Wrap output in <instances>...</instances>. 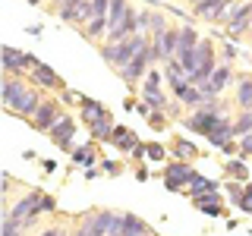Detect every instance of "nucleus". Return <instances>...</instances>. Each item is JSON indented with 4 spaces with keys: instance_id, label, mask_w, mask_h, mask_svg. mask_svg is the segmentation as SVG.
Wrapping results in <instances>:
<instances>
[{
    "instance_id": "nucleus-23",
    "label": "nucleus",
    "mask_w": 252,
    "mask_h": 236,
    "mask_svg": "<svg viewBox=\"0 0 252 236\" xmlns=\"http://www.w3.org/2000/svg\"><path fill=\"white\" fill-rule=\"evenodd\" d=\"M123 224H126V233H148V227L136 214H123Z\"/></svg>"
},
{
    "instance_id": "nucleus-10",
    "label": "nucleus",
    "mask_w": 252,
    "mask_h": 236,
    "mask_svg": "<svg viewBox=\"0 0 252 236\" xmlns=\"http://www.w3.org/2000/svg\"><path fill=\"white\" fill-rule=\"evenodd\" d=\"M114 217L117 214H110V211H94V214L85 217V236H107L110 233V227H114Z\"/></svg>"
},
{
    "instance_id": "nucleus-21",
    "label": "nucleus",
    "mask_w": 252,
    "mask_h": 236,
    "mask_svg": "<svg viewBox=\"0 0 252 236\" xmlns=\"http://www.w3.org/2000/svg\"><path fill=\"white\" fill-rule=\"evenodd\" d=\"M173 154H177V161H192V157H195V145H192V142L177 139V142H173Z\"/></svg>"
},
{
    "instance_id": "nucleus-4",
    "label": "nucleus",
    "mask_w": 252,
    "mask_h": 236,
    "mask_svg": "<svg viewBox=\"0 0 252 236\" xmlns=\"http://www.w3.org/2000/svg\"><path fill=\"white\" fill-rule=\"evenodd\" d=\"M35 66H38V60L32 57V54L16 51V47H10V44L3 47V73H6V76H26V73H32Z\"/></svg>"
},
{
    "instance_id": "nucleus-20",
    "label": "nucleus",
    "mask_w": 252,
    "mask_h": 236,
    "mask_svg": "<svg viewBox=\"0 0 252 236\" xmlns=\"http://www.w3.org/2000/svg\"><path fill=\"white\" fill-rule=\"evenodd\" d=\"M189 186H192V189H189V195H192V199H195V195H205V192H218V186L211 183V179L199 177V173H195V179H192Z\"/></svg>"
},
{
    "instance_id": "nucleus-18",
    "label": "nucleus",
    "mask_w": 252,
    "mask_h": 236,
    "mask_svg": "<svg viewBox=\"0 0 252 236\" xmlns=\"http://www.w3.org/2000/svg\"><path fill=\"white\" fill-rule=\"evenodd\" d=\"M236 104L243 110H252V79H240V85H236Z\"/></svg>"
},
{
    "instance_id": "nucleus-31",
    "label": "nucleus",
    "mask_w": 252,
    "mask_h": 236,
    "mask_svg": "<svg viewBox=\"0 0 252 236\" xmlns=\"http://www.w3.org/2000/svg\"><path fill=\"white\" fill-rule=\"evenodd\" d=\"M142 236H158V233H155V230H152V233H142Z\"/></svg>"
},
{
    "instance_id": "nucleus-15",
    "label": "nucleus",
    "mask_w": 252,
    "mask_h": 236,
    "mask_svg": "<svg viewBox=\"0 0 252 236\" xmlns=\"http://www.w3.org/2000/svg\"><path fill=\"white\" fill-rule=\"evenodd\" d=\"M110 142H114V145L120 148V151H132V148L139 145V142H136V132H132V129H126V126H117V129H114V136H110Z\"/></svg>"
},
{
    "instance_id": "nucleus-3",
    "label": "nucleus",
    "mask_w": 252,
    "mask_h": 236,
    "mask_svg": "<svg viewBox=\"0 0 252 236\" xmlns=\"http://www.w3.org/2000/svg\"><path fill=\"white\" fill-rule=\"evenodd\" d=\"M152 63H155V51H152V44H145V47L136 54V57H132V60L120 69V79H123V82H129V85L139 82V79L148 76V66H152Z\"/></svg>"
},
{
    "instance_id": "nucleus-22",
    "label": "nucleus",
    "mask_w": 252,
    "mask_h": 236,
    "mask_svg": "<svg viewBox=\"0 0 252 236\" xmlns=\"http://www.w3.org/2000/svg\"><path fill=\"white\" fill-rule=\"evenodd\" d=\"M22 233H26V224H22V220L3 217V233H0V236H22Z\"/></svg>"
},
{
    "instance_id": "nucleus-1",
    "label": "nucleus",
    "mask_w": 252,
    "mask_h": 236,
    "mask_svg": "<svg viewBox=\"0 0 252 236\" xmlns=\"http://www.w3.org/2000/svg\"><path fill=\"white\" fill-rule=\"evenodd\" d=\"M145 44H148L145 35H132V38H126V41H117V44H107V41H104V44H101V57L107 60L110 69H117V73H120V69H123L132 57H136V54H139Z\"/></svg>"
},
{
    "instance_id": "nucleus-14",
    "label": "nucleus",
    "mask_w": 252,
    "mask_h": 236,
    "mask_svg": "<svg viewBox=\"0 0 252 236\" xmlns=\"http://www.w3.org/2000/svg\"><path fill=\"white\" fill-rule=\"evenodd\" d=\"M195 208L205 211V214H211V217H218V214H224V205H220V195L218 192H205V195H195Z\"/></svg>"
},
{
    "instance_id": "nucleus-9",
    "label": "nucleus",
    "mask_w": 252,
    "mask_h": 236,
    "mask_svg": "<svg viewBox=\"0 0 252 236\" xmlns=\"http://www.w3.org/2000/svg\"><path fill=\"white\" fill-rule=\"evenodd\" d=\"M38 107H41V98L35 94V88H29V85H26V88L16 94V101L6 110H13V114H19V117H35Z\"/></svg>"
},
{
    "instance_id": "nucleus-24",
    "label": "nucleus",
    "mask_w": 252,
    "mask_h": 236,
    "mask_svg": "<svg viewBox=\"0 0 252 236\" xmlns=\"http://www.w3.org/2000/svg\"><path fill=\"white\" fill-rule=\"evenodd\" d=\"M76 161L79 164H92L94 161V148L89 145V148H76Z\"/></svg>"
},
{
    "instance_id": "nucleus-25",
    "label": "nucleus",
    "mask_w": 252,
    "mask_h": 236,
    "mask_svg": "<svg viewBox=\"0 0 252 236\" xmlns=\"http://www.w3.org/2000/svg\"><path fill=\"white\" fill-rule=\"evenodd\" d=\"M107 236H126V224H123V214H117L114 217V227H110V233Z\"/></svg>"
},
{
    "instance_id": "nucleus-6",
    "label": "nucleus",
    "mask_w": 252,
    "mask_h": 236,
    "mask_svg": "<svg viewBox=\"0 0 252 236\" xmlns=\"http://www.w3.org/2000/svg\"><path fill=\"white\" fill-rule=\"evenodd\" d=\"M60 120H63V110H60L57 101H41V107H38L35 117H32V126L41 129V132H51Z\"/></svg>"
},
{
    "instance_id": "nucleus-11",
    "label": "nucleus",
    "mask_w": 252,
    "mask_h": 236,
    "mask_svg": "<svg viewBox=\"0 0 252 236\" xmlns=\"http://www.w3.org/2000/svg\"><path fill=\"white\" fill-rule=\"evenodd\" d=\"M230 82H233V69L227 66V63H220V66L215 69V73H211V79H208V82L202 85V88L208 91L211 98H218V94L224 91V88H227V85H230Z\"/></svg>"
},
{
    "instance_id": "nucleus-7",
    "label": "nucleus",
    "mask_w": 252,
    "mask_h": 236,
    "mask_svg": "<svg viewBox=\"0 0 252 236\" xmlns=\"http://www.w3.org/2000/svg\"><path fill=\"white\" fill-rule=\"evenodd\" d=\"M142 101L152 104L155 110L167 107V98L161 94V76H158V69H148V76L142 79Z\"/></svg>"
},
{
    "instance_id": "nucleus-19",
    "label": "nucleus",
    "mask_w": 252,
    "mask_h": 236,
    "mask_svg": "<svg viewBox=\"0 0 252 236\" xmlns=\"http://www.w3.org/2000/svg\"><path fill=\"white\" fill-rule=\"evenodd\" d=\"M249 132H252V110H243V114L233 120V136L243 139V136H249Z\"/></svg>"
},
{
    "instance_id": "nucleus-32",
    "label": "nucleus",
    "mask_w": 252,
    "mask_h": 236,
    "mask_svg": "<svg viewBox=\"0 0 252 236\" xmlns=\"http://www.w3.org/2000/svg\"><path fill=\"white\" fill-rule=\"evenodd\" d=\"M126 236H142V233H126Z\"/></svg>"
},
{
    "instance_id": "nucleus-5",
    "label": "nucleus",
    "mask_w": 252,
    "mask_h": 236,
    "mask_svg": "<svg viewBox=\"0 0 252 236\" xmlns=\"http://www.w3.org/2000/svg\"><path fill=\"white\" fill-rule=\"evenodd\" d=\"M249 29H252V0H243V3H236L233 16L227 19V35H230V38H243Z\"/></svg>"
},
{
    "instance_id": "nucleus-26",
    "label": "nucleus",
    "mask_w": 252,
    "mask_h": 236,
    "mask_svg": "<svg viewBox=\"0 0 252 236\" xmlns=\"http://www.w3.org/2000/svg\"><path fill=\"white\" fill-rule=\"evenodd\" d=\"M227 173H233V177H246V167H243L240 161H227V167H224Z\"/></svg>"
},
{
    "instance_id": "nucleus-27",
    "label": "nucleus",
    "mask_w": 252,
    "mask_h": 236,
    "mask_svg": "<svg viewBox=\"0 0 252 236\" xmlns=\"http://www.w3.org/2000/svg\"><path fill=\"white\" fill-rule=\"evenodd\" d=\"M240 154H243V157H249V154H252V132L240 139Z\"/></svg>"
},
{
    "instance_id": "nucleus-29",
    "label": "nucleus",
    "mask_w": 252,
    "mask_h": 236,
    "mask_svg": "<svg viewBox=\"0 0 252 236\" xmlns=\"http://www.w3.org/2000/svg\"><path fill=\"white\" fill-rule=\"evenodd\" d=\"M148 157H158V161H161V157H164V148L161 145H148Z\"/></svg>"
},
{
    "instance_id": "nucleus-12",
    "label": "nucleus",
    "mask_w": 252,
    "mask_h": 236,
    "mask_svg": "<svg viewBox=\"0 0 252 236\" xmlns=\"http://www.w3.org/2000/svg\"><path fill=\"white\" fill-rule=\"evenodd\" d=\"M73 136H76V123L69 120V117H63V120L51 129V142L57 148H63V151H69V148H73Z\"/></svg>"
},
{
    "instance_id": "nucleus-13",
    "label": "nucleus",
    "mask_w": 252,
    "mask_h": 236,
    "mask_svg": "<svg viewBox=\"0 0 252 236\" xmlns=\"http://www.w3.org/2000/svg\"><path fill=\"white\" fill-rule=\"evenodd\" d=\"M32 82L41 85V88H51V91H63V79L54 73L51 66H44V63H38V66L32 69Z\"/></svg>"
},
{
    "instance_id": "nucleus-8",
    "label": "nucleus",
    "mask_w": 252,
    "mask_h": 236,
    "mask_svg": "<svg viewBox=\"0 0 252 236\" xmlns=\"http://www.w3.org/2000/svg\"><path fill=\"white\" fill-rule=\"evenodd\" d=\"M192 179H195V170L189 167L186 161L167 164V170H164V186H167L170 192H177V189H183L186 183H192Z\"/></svg>"
},
{
    "instance_id": "nucleus-17",
    "label": "nucleus",
    "mask_w": 252,
    "mask_h": 236,
    "mask_svg": "<svg viewBox=\"0 0 252 236\" xmlns=\"http://www.w3.org/2000/svg\"><path fill=\"white\" fill-rule=\"evenodd\" d=\"M202 44V38H199V31L195 29H180V47H177V54H189V51H195V47Z\"/></svg>"
},
{
    "instance_id": "nucleus-30",
    "label": "nucleus",
    "mask_w": 252,
    "mask_h": 236,
    "mask_svg": "<svg viewBox=\"0 0 252 236\" xmlns=\"http://www.w3.org/2000/svg\"><path fill=\"white\" fill-rule=\"evenodd\" d=\"M38 236H66V233H63V230H57V227H51V230H41Z\"/></svg>"
},
{
    "instance_id": "nucleus-2",
    "label": "nucleus",
    "mask_w": 252,
    "mask_h": 236,
    "mask_svg": "<svg viewBox=\"0 0 252 236\" xmlns=\"http://www.w3.org/2000/svg\"><path fill=\"white\" fill-rule=\"evenodd\" d=\"M233 10H236L233 0H195L192 3V13L208 22H227L233 16Z\"/></svg>"
},
{
    "instance_id": "nucleus-16",
    "label": "nucleus",
    "mask_w": 252,
    "mask_h": 236,
    "mask_svg": "<svg viewBox=\"0 0 252 236\" xmlns=\"http://www.w3.org/2000/svg\"><path fill=\"white\" fill-rule=\"evenodd\" d=\"M22 88H26V79H22V76H3V104L10 107Z\"/></svg>"
},
{
    "instance_id": "nucleus-28",
    "label": "nucleus",
    "mask_w": 252,
    "mask_h": 236,
    "mask_svg": "<svg viewBox=\"0 0 252 236\" xmlns=\"http://www.w3.org/2000/svg\"><path fill=\"white\" fill-rule=\"evenodd\" d=\"M148 123H152L155 129H161V126H164V117L158 114V110H152V114H148Z\"/></svg>"
}]
</instances>
